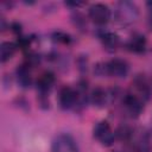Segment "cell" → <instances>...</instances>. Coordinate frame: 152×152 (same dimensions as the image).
I'll return each mask as SVG.
<instances>
[{
  "label": "cell",
  "mask_w": 152,
  "mask_h": 152,
  "mask_svg": "<svg viewBox=\"0 0 152 152\" xmlns=\"http://www.w3.org/2000/svg\"><path fill=\"white\" fill-rule=\"evenodd\" d=\"M129 93L135 95L137 97H139L140 100H142L146 103L150 100V97H151L152 90H151V87H150V84H148V82H147V80L145 77L137 76L132 81Z\"/></svg>",
  "instance_id": "8"
},
{
  "label": "cell",
  "mask_w": 152,
  "mask_h": 152,
  "mask_svg": "<svg viewBox=\"0 0 152 152\" xmlns=\"http://www.w3.org/2000/svg\"><path fill=\"white\" fill-rule=\"evenodd\" d=\"M15 75H17L18 84H19L21 88H28V87L32 84L31 63H30V62H26V63L20 64V65L17 68Z\"/></svg>",
  "instance_id": "10"
},
{
  "label": "cell",
  "mask_w": 152,
  "mask_h": 152,
  "mask_svg": "<svg viewBox=\"0 0 152 152\" xmlns=\"http://www.w3.org/2000/svg\"><path fill=\"white\" fill-rule=\"evenodd\" d=\"M126 46L133 53H142L146 51V46H147L146 37L141 33H133V36L128 39Z\"/></svg>",
  "instance_id": "11"
},
{
  "label": "cell",
  "mask_w": 152,
  "mask_h": 152,
  "mask_svg": "<svg viewBox=\"0 0 152 152\" xmlns=\"http://www.w3.org/2000/svg\"><path fill=\"white\" fill-rule=\"evenodd\" d=\"M146 7H147V10L150 11V13H151V15H152V0L146 2Z\"/></svg>",
  "instance_id": "17"
},
{
  "label": "cell",
  "mask_w": 152,
  "mask_h": 152,
  "mask_svg": "<svg viewBox=\"0 0 152 152\" xmlns=\"http://www.w3.org/2000/svg\"><path fill=\"white\" fill-rule=\"evenodd\" d=\"M88 17L94 24L104 25L110 20L112 11L107 5L97 2V4L90 5V7L88 10Z\"/></svg>",
  "instance_id": "5"
},
{
  "label": "cell",
  "mask_w": 152,
  "mask_h": 152,
  "mask_svg": "<svg viewBox=\"0 0 152 152\" xmlns=\"http://www.w3.org/2000/svg\"><path fill=\"white\" fill-rule=\"evenodd\" d=\"M113 152H120V151H113Z\"/></svg>",
  "instance_id": "19"
},
{
  "label": "cell",
  "mask_w": 152,
  "mask_h": 152,
  "mask_svg": "<svg viewBox=\"0 0 152 152\" xmlns=\"http://www.w3.org/2000/svg\"><path fill=\"white\" fill-rule=\"evenodd\" d=\"M122 106L125 112L133 119L138 118L142 110H144V106L145 102L142 100H140L139 97H137L135 95L131 94L129 91L125 94V96L122 97Z\"/></svg>",
  "instance_id": "7"
},
{
  "label": "cell",
  "mask_w": 152,
  "mask_h": 152,
  "mask_svg": "<svg viewBox=\"0 0 152 152\" xmlns=\"http://www.w3.org/2000/svg\"><path fill=\"white\" fill-rule=\"evenodd\" d=\"M100 39L101 43L103 45V48L108 51V52H114L116 51V49L120 45V38L116 33L114 32H109V31H103L102 33H100Z\"/></svg>",
  "instance_id": "12"
},
{
  "label": "cell",
  "mask_w": 152,
  "mask_h": 152,
  "mask_svg": "<svg viewBox=\"0 0 152 152\" xmlns=\"http://www.w3.org/2000/svg\"><path fill=\"white\" fill-rule=\"evenodd\" d=\"M51 152H80L76 140L69 133H59L51 144Z\"/></svg>",
  "instance_id": "4"
},
{
  "label": "cell",
  "mask_w": 152,
  "mask_h": 152,
  "mask_svg": "<svg viewBox=\"0 0 152 152\" xmlns=\"http://www.w3.org/2000/svg\"><path fill=\"white\" fill-rule=\"evenodd\" d=\"M93 137L106 147H109L115 141V132L112 129L109 122L107 120H101L96 122V125L93 128Z\"/></svg>",
  "instance_id": "3"
},
{
  "label": "cell",
  "mask_w": 152,
  "mask_h": 152,
  "mask_svg": "<svg viewBox=\"0 0 152 152\" xmlns=\"http://www.w3.org/2000/svg\"><path fill=\"white\" fill-rule=\"evenodd\" d=\"M150 26L152 27V15H151V19H150Z\"/></svg>",
  "instance_id": "18"
},
{
  "label": "cell",
  "mask_w": 152,
  "mask_h": 152,
  "mask_svg": "<svg viewBox=\"0 0 152 152\" xmlns=\"http://www.w3.org/2000/svg\"><path fill=\"white\" fill-rule=\"evenodd\" d=\"M108 93L106 89L101 88V87H96L91 90L90 95H89V99H90V102L97 107V108H103L107 102H108Z\"/></svg>",
  "instance_id": "13"
},
{
  "label": "cell",
  "mask_w": 152,
  "mask_h": 152,
  "mask_svg": "<svg viewBox=\"0 0 152 152\" xmlns=\"http://www.w3.org/2000/svg\"><path fill=\"white\" fill-rule=\"evenodd\" d=\"M129 72V64L122 58H113L104 63V74L115 78H125Z\"/></svg>",
  "instance_id": "6"
},
{
  "label": "cell",
  "mask_w": 152,
  "mask_h": 152,
  "mask_svg": "<svg viewBox=\"0 0 152 152\" xmlns=\"http://www.w3.org/2000/svg\"><path fill=\"white\" fill-rule=\"evenodd\" d=\"M115 19L119 24L127 26L137 21L139 17V10L134 2L131 1H120L115 8Z\"/></svg>",
  "instance_id": "2"
},
{
  "label": "cell",
  "mask_w": 152,
  "mask_h": 152,
  "mask_svg": "<svg viewBox=\"0 0 152 152\" xmlns=\"http://www.w3.org/2000/svg\"><path fill=\"white\" fill-rule=\"evenodd\" d=\"M82 100H86L84 87H82V89L81 88L76 89L69 86H64L61 88L58 93V103H59V107L64 110L75 108L76 106L80 104Z\"/></svg>",
  "instance_id": "1"
},
{
  "label": "cell",
  "mask_w": 152,
  "mask_h": 152,
  "mask_svg": "<svg viewBox=\"0 0 152 152\" xmlns=\"http://www.w3.org/2000/svg\"><path fill=\"white\" fill-rule=\"evenodd\" d=\"M53 40L57 42V43H61V44H64V45H68L71 43V37L68 34V33H64V32H55L53 33Z\"/></svg>",
  "instance_id": "15"
},
{
  "label": "cell",
  "mask_w": 152,
  "mask_h": 152,
  "mask_svg": "<svg viewBox=\"0 0 152 152\" xmlns=\"http://www.w3.org/2000/svg\"><path fill=\"white\" fill-rule=\"evenodd\" d=\"M17 49H18V43L2 42L0 45V61H1V63H6L7 61H10L14 56Z\"/></svg>",
  "instance_id": "14"
},
{
  "label": "cell",
  "mask_w": 152,
  "mask_h": 152,
  "mask_svg": "<svg viewBox=\"0 0 152 152\" xmlns=\"http://www.w3.org/2000/svg\"><path fill=\"white\" fill-rule=\"evenodd\" d=\"M55 81H56L55 75H53V72H51V71H45V72H43V74L38 77L36 84H37V90H38L39 96H40V101H42L44 97L48 96V94L50 93L51 88H52L53 84H55Z\"/></svg>",
  "instance_id": "9"
},
{
  "label": "cell",
  "mask_w": 152,
  "mask_h": 152,
  "mask_svg": "<svg viewBox=\"0 0 152 152\" xmlns=\"http://www.w3.org/2000/svg\"><path fill=\"white\" fill-rule=\"evenodd\" d=\"M65 5L66 6H72V7H82V6H84L86 5V2H78V1H68V2H65Z\"/></svg>",
  "instance_id": "16"
}]
</instances>
